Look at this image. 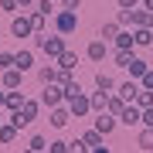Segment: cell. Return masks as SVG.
<instances>
[{
  "label": "cell",
  "mask_w": 153,
  "mask_h": 153,
  "mask_svg": "<svg viewBox=\"0 0 153 153\" xmlns=\"http://www.w3.org/2000/svg\"><path fill=\"white\" fill-rule=\"evenodd\" d=\"M34 48L44 51L51 61H58V58L68 51V41H65V34H58V31L51 34V38H48V34H34Z\"/></svg>",
  "instance_id": "6da1fadb"
},
{
  "label": "cell",
  "mask_w": 153,
  "mask_h": 153,
  "mask_svg": "<svg viewBox=\"0 0 153 153\" xmlns=\"http://www.w3.org/2000/svg\"><path fill=\"white\" fill-rule=\"evenodd\" d=\"M75 27H78V14H75V10H61V7H58V14H55V31L68 38V34H75Z\"/></svg>",
  "instance_id": "7a4b0ae2"
},
{
  "label": "cell",
  "mask_w": 153,
  "mask_h": 153,
  "mask_svg": "<svg viewBox=\"0 0 153 153\" xmlns=\"http://www.w3.org/2000/svg\"><path fill=\"white\" fill-rule=\"evenodd\" d=\"M41 105H44V109H55V105H65V88H61L58 82L44 85V92H41Z\"/></svg>",
  "instance_id": "3957f363"
},
{
  "label": "cell",
  "mask_w": 153,
  "mask_h": 153,
  "mask_svg": "<svg viewBox=\"0 0 153 153\" xmlns=\"http://www.w3.org/2000/svg\"><path fill=\"white\" fill-rule=\"evenodd\" d=\"M10 34L14 38H34V27H31V14L24 10V14H17L14 21H10Z\"/></svg>",
  "instance_id": "277c9868"
},
{
  "label": "cell",
  "mask_w": 153,
  "mask_h": 153,
  "mask_svg": "<svg viewBox=\"0 0 153 153\" xmlns=\"http://www.w3.org/2000/svg\"><path fill=\"white\" fill-rule=\"evenodd\" d=\"M68 112H71V119H82V116H88L92 112V105H88V95L82 92V95H75V99H68Z\"/></svg>",
  "instance_id": "5b68a950"
},
{
  "label": "cell",
  "mask_w": 153,
  "mask_h": 153,
  "mask_svg": "<svg viewBox=\"0 0 153 153\" xmlns=\"http://www.w3.org/2000/svg\"><path fill=\"white\" fill-rule=\"evenodd\" d=\"M68 119H71L68 105H55V109H48V123H51V129H65Z\"/></svg>",
  "instance_id": "8992f818"
},
{
  "label": "cell",
  "mask_w": 153,
  "mask_h": 153,
  "mask_svg": "<svg viewBox=\"0 0 153 153\" xmlns=\"http://www.w3.org/2000/svg\"><path fill=\"white\" fill-rule=\"evenodd\" d=\"M116 126H119V119H116V116H109V112H95V129L102 133V136H112Z\"/></svg>",
  "instance_id": "52a82bcc"
},
{
  "label": "cell",
  "mask_w": 153,
  "mask_h": 153,
  "mask_svg": "<svg viewBox=\"0 0 153 153\" xmlns=\"http://www.w3.org/2000/svg\"><path fill=\"white\" fill-rule=\"evenodd\" d=\"M140 14H143V7H129V10H119V17H116V21H119V27H140Z\"/></svg>",
  "instance_id": "ba28073f"
},
{
  "label": "cell",
  "mask_w": 153,
  "mask_h": 153,
  "mask_svg": "<svg viewBox=\"0 0 153 153\" xmlns=\"http://www.w3.org/2000/svg\"><path fill=\"white\" fill-rule=\"evenodd\" d=\"M88 61H102L105 55H109V41H102V38H95V41H88Z\"/></svg>",
  "instance_id": "9c48e42d"
},
{
  "label": "cell",
  "mask_w": 153,
  "mask_h": 153,
  "mask_svg": "<svg viewBox=\"0 0 153 153\" xmlns=\"http://www.w3.org/2000/svg\"><path fill=\"white\" fill-rule=\"evenodd\" d=\"M21 82H24V71H21V68H7V71H4V78H0V85H4L7 92L21 88Z\"/></svg>",
  "instance_id": "30bf717a"
},
{
  "label": "cell",
  "mask_w": 153,
  "mask_h": 153,
  "mask_svg": "<svg viewBox=\"0 0 153 153\" xmlns=\"http://www.w3.org/2000/svg\"><path fill=\"white\" fill-rule=\"evenodd\" d=\"M136 92H140V82H136V78H129V82H123V85H116V95H119V99H123L126 105H129L133 99H136Z\"/></svg>",
  "instance_id": "8fae6325"
},
{
  "label": "cell",
  "mask_w": 153,
  "mask_h": 153,
  "mask_svg": "<svg viewBox=\"0 0 153 153\" xmlns=\"http://www.w3.org/2000/svg\"><path fill=\"white\" fill-rule=\"evenodd\" d=\"M14 68L31 71V68H34V51H31V48H21V51L14 55Z\"/></svg>",
  "instance_id": "7c38bea8"
},
{
  "label": "cell",
  "mask_w": 153,
  "mask_h": 153,
  "mask_svg": "<svg viewBox=\"0 0 153 153\" xmlns=\"http://www.w3.org/2000/svg\"><path fill=\"white\" fill-rule=\"evenodd\" d=\"M140 116H143V109L129 102V105H126V109L119 112V123H123V126H140Z\"/></svg>",
  "instance_id": "4fadbf2b"
},
{
  "label": "cell",
  "mask_w": 153,
  "mask_h": 153,
  "mask_svg": "<svg viewBox=\"0 0 153 153\" xmlns=\"http://www.w3.org/2000/svg\"><path fill=\"white\" fill-rule=\"evenodd\" d=\"M24 102H27V95H24L21 88H14V92H7V105H4V109H7V112H21Z\"/></svg>",
  "instance_id": "5bb4252c"
},
{
  "label": "cell",
  "mask_w": 153,
  "mask_h": 153,
  "mask_svg": "<svg viewBox=\"0 0 153 153\" xmlns=\"http://www.w3.org/2000/svg\"><path fill=\"white\" fill-rule=\"evenodd\" d=\"M109 95H112V92H102V88H95V92L88 95V105H92V112H105V105H109Z\"/></svg>",
  "instance_id": "9a60e30c"
},
{
  "label": "cell",
  "mask_w": 153,
  "mask_h": 153,
  "mask_svg": "<svg viewBox=\"0 0 153 153\" xmlns=\"http://www.w3.org/2000/svg\"><path fill=\"white\" fill-rule=\"evenodd\" d=\"M136 48V41H133V31L129 27H123L119 34H116V51H133Z\"/></svg>",
  "instance_id": "2e32d148"
},
{
  "label": "cell",
  "mask_w": 153,
  "mask_h": 153,
  "mask_svg": "<svg viewBox=\"0 0 153 153\" xmlns=\"http://www.w3.org/2000/svg\"><path fill=\"white\" fill-rule=\"evenodd\" d=\"M146 68H150V61H143V58H136V55H133V58H129V65H126L129 78H136V82L143 78V71H146Z\"/></svg>",
  "instance_id": "e0dca14e"
},
{
  "label": "cell",
  "mask_w": 153,
  "mask_h": 153,
  "mask_svg": "<svg viewBox=\"0 0 153 153\" xmlns=\"http://www.w3.org/2000/svg\"><path fill=\"white\" fill-rule=\"evenodd\" d=\"M133 41H136V48H150L153 44V31L150 27H133Z\"/></svg>",
  "instance_id": "ac0fdd59"
},
{
  "label": "cell",
  "mask_w": 153,
  "mask_h": 153,
  "mask_svg": "<svg viewBox=\"0 0 153 153\" xmlns=\"http://www.w3.org/2000/svg\"><path fill=\"white\" fill-rule=\"evenodd\" d=\"M95 88H102V92H116V78L109 71H95Z\"/></svg>",
  "instance_id": "d6986e66"
},
{
  "label": "cell",
  "mask_w": 153,
  "mask_h": 153,
  "mask_svg": "<svg viewBox=\"0 0 153 153\" xmlns=\"http://www.w3.org/2000/svg\"><path fill=\"white\" fill-rule=\"evenodd\" d=\"M55 78H58V65H41L38 68V82L41 85H51Z\"/></svg>",
  "instance_id": "ffe728a7"
},
{
  "label": "cell",
  "mask_w": 153,
  "mask_h": 153,
  "mask_svg": "<svg viewBox=\"0 0 153 153\" xmlns=\"http://www.w3.org/2000/svg\"><path fill=\"white\" fill-rule=\"evenodd\" d=\"M123 27H119V21H109V24H102V27H99V38L102 41H116V34H119Z\"/></svg>",
  "instance_id": "44dd1931"
},
{
  "label": "cell",
  "mask_w": 153,
  "mask_h": 153,
  "mask_svg": "<svg viewBox=\"0 0 153 153\" xmlns=\"http://www.w3.org/2000/svg\"><path fill=\"white\" fill-rule=\"evenodd\" d=\"M31 14V27L34 34H44V27H48V14H41V10H27Z\"/></svg>",
  "instance_id": "7402d4cb"
},
{
  "label": "cell",
  "mask_w": 153,
  "mask_h": 153,
  "mask_svg": "<svg viewBox=\"0 0 153 153\" xmlns=\"http://www.w3.org/2000/svg\"><path fill=\"white\" fill-rule=\"evenodd\" d=\"M55 65H58V68H68V71H75V68H78V55H75V51L68 48L65 55H61V58L55 61Z\"/></svg>",
  "instance_id": "603a6c76"
},
{
  "label": "cell",
  "mask_w": 153,
  "mask_h": 153,
  "mask_svg": "<svg viewBox=\"0 0 153 153\" xmlns=\"http://www.w3.org/2000/svg\"><path fill=\"white\" fill-rule=\"evenodd\" d=\"M14 140H17V126H14V123H4V126H0V143L10 146Z\"/></svg>",
  "instance_id": "cb8c5ba5"
},
{
  "label": "cell",
  "mask_w": 153,
  "mask_h": 153,
  "mask_svg": "<svg viewBox=\"0 0 153 153\" xmlns=\"http://www.w3.org/2000/svg\"><path fill=\"white\" fill-rule=\"evenodd\" d=\"M21 112H24V116H27V119L34 123V119H38V116H41V99H27Z\"/></svg>",
  "instance_id": "d4e9b609"
},
{
  "label": "cell",
  "mask_w": 153,
  "mask_h": 153,
  "mask_svg": "<svg viewBox=\"0 0 153 153\" xmlns=\"http://www.w3.org/2000/svg\"><path fill=\"white\" fill-rule=\"evenodd\" d=\"M136 146H140V150H153V129H150V126H143V129H140Z\"/></svg>",
  "instance_id": "484cf974"
},
{
  "label": "cell",
  "mask_w": 153,
  "mask_h": 153,
  "mask_svg": "<svg viewBox=\"0 0 153 153\" xmlns=\"http://www.w3.org/2000/svg\"><path fill=\"white\" fill-rule=\"evenodd\" d=\"M123 109H126V102H123V99H119V95L112 92V95H109V105H105V112H109V116H116V119H119V112H123Z\"/></svg>",
  "instance_id": "4316f807"
},
{
  "label": "cell",
  "mask_w": 153,
  "mask_h": 153,
  "mask_svg": "<svg viewBox=\"0 0 153 153\" xmlns=\"http://www.w3.org/2000/svg\"><path fill=\"white\" fill-rule=\"evenodd\" d=\"M133 105H140V109H150V105H153V92H150V88H140L136 99H133Z\"/></svg>",
  "instance_id": "83f0119b"
},
{
  "label": "cell",
  "mask_w": 153,
  "mask_h": 153,
  "mask_svg": "<svg viewBox=\"0 0 153 153\" xmlns=\"http://www.w3.org/2000/svg\"><path fill=\"white\" fill-rule=\"evenodd\" d=\"M27 146H31L34 153H48V136H41V133H34V136L27 140Z\"/></svg>",
  "instance_id": "f1b7e54d"
},
{
  "label": "cell",
  "mask_w": 153,
  "mask_h": 153,
  "mask_svg": "<svg viewBox=\"0 0 153 153\" xmlns=\"http://www.w3.org/2000/svg\"><path fill=\"white\" fill-rule=\"evenodd\" d=\"M82 140L88 143V146H102V140H105V136L95 129V126H92V129H85V133H82Z\"/></svg>",
  "instance_id": "f546056e"
},
{
  "label": "cell",
  "mask_w": 153,
  "mask_h": 153,
  "mask_svg": "<svg viewBox=\"0 0 153 153\" xmlns=\"http://www.w3.org/2000/svg\"><path fill=\"white\" fill-rule=\"evenodd\" d=\"M68 153H92V146H88L82 136H78V140H71V143H68Z\"/></svg>",
  "instance_id": "4dcf8cb0"
},
{
  "label": "cell",
  "mask_w": 153,
  "mask_h": 153,
  "mask_svg": "<svg viewBox=\"0 0 153 153\" xmlns=\"http://www.w3.org/2000/svg\"><path fill=\"white\" fill-rule=\"evenodd\" d=\"M34 10H41V14H48V17H55V14H58V7L51 4V0H38V4H34Z\"/></svg>",
  "instance_id": "1f68e13d"
},
{
  "label": "cell",
  "mask_w": 153,
  "mask_h": 153,
  "mask_svg": "<svg viewBox=\"0 0 153 153\" xmlns=\"http://www.w3.org/2000/svg\"><path fill=\"white\" fill-rule=\"evenodd\" d=\"M55 82H58L61 88H65V85H71V82H75V71H68V68H58V78H55Z\"/></svg>",
  "instance_id": "d6a6232c"
},
{
  "label": "cell",
  "mask_w": 153,
  "mask_h": 153,
  "mask_svg": "<svg viewBox=\"0 0 153 153\" xmlns=\"http://www.w3.org/2000/svg\"><path fill=\"white\" fill-rule=\"evenodd\" d=\"M75 95H82V85H78V78H75L71 85H65V102H68V99H75Z\"/></svg>",
  "instance_id": "836d02e7"
},
{
  "label": "cell",
  "mask_w": 153,
  "mask_h": 153,
  "mask_svg": "<svg viewBox=\"0 0 153 153\" xmlns=\"http://www.w3.org/2000/svg\"><path fill=\"white\" fill-rule=\"evenodd\" d=\"M48 153H68V143L65 140H51L48 143Z\"/></svg>",
  "instance_id": "e575fe53"
},
{
  "label": "cell",
  "mask_w": 153,
  "mask_h": 153,
  "mask_svg": "<svg viewBox=\"0 0 153 153\" xmlns=\"http://www.w3.org/2000/svg\"><path fill=\"white\" fill-rule=\"evenodd\" d=\"M7 68H14V55L10 51H0V71H7Z\"/></svg>",
  "instance_id": "d590c367"
},
{
  "label": "cell",
  "mask_w": 153,
  "mask_h": 153,
  "mask_svg": "<svg viewBox=\"0 0 153 153\" xmlns=\"http://www.w3.org/2000/svg\"><path fill=\"white\" fill-rule=\"evenodd\" d=\"M140 88H150V92H153V68H146V71H143V78H140Z\"/></svg>",
  "instance_id": "8d00e7d4"
},
{
  "label": "cell",
  "mask_w": 153,
  "mask_h": 153,
  "mask_svg": "<svg viewBox=\"0 0 153 153\" xmlns=\"http://www.w3.org/2000/svg\"><path fill=\"white\" fill-rule=\"evenodd\" d=\"M0 10L4 14H17L21 7H17V0H0Z\"/></svg>",
  "instance_id": "74e56055"
},
{
  "label": "cell",
  "mask_w": 153,
  "mask_h": 153,
  "mask_svg": "<svg viewBox=\"0 0 153 153\" xmlns=\"http://www.w3.org/2000/svg\"><path fill=\"white\" fill-rule=\"evenodd\" d=\"M129 58H133V51H116V65H119V68L129 65Z\"/></svg>",
  "instance_id": "f35d334b"
},
{
  "label": "cell",
  "mask_w": 153,
  "mask_h": 153,
  "mask_svg": "<svg viewBox=\"0 0 153 153\" xmlns=\"http://www.w3.org/2000/svg\"><path fill=\"white\" fill-rule=\"evenodd\" d=\"M140 126H150V129H153V105H150V109H143V116H140Z\"/></svg>",
  "instance_id": "ab89813d"
},
{
  "label": "cell",
  "mask_w": 153,
  "mask_h": 153,
  "mask_svg": "<svg viewBox=\"0 0 153 153\" xmlns=\"http://www.w3.org/2000/svg\"><path fill=\"white\" fill-rule=\"evenodd\" d=\"M78 4H82V0H61L58 7H61V10H78Z\"/></svg>",
  "instance_id": "60d3db41"
},
{
  "label": "cell",
  "mask_w": 153,
  "mask_h": 153,
  "mask_svg": "<svg viewBox=\"0 0 153 153\" xmlns=\"http://www.w3.org/2000/svg\"><path fill=\"white\" fill-rule=\"evenodd\" d=\"M116 4H119V7H123V10H129V7H140V4H143V0H116Z\"/></svg>",
  "instance_id": "b9f144b4"
},
{
  "label": "cell",
  "mask_w": 153,
  "mask_h": 153,
  "mask_svg": "<svg viewBox=\"0 0 153 153\" xmlns=\"http://www.w3.org/2000/svg\"><path fill=\"white\" fill-rule=\"evenodd\" d=\"M34 4H38V0H17V7H21V10H34Z\"/></svg>",
  "instance_id": "7bdbcfd3"
},
{
  "label": "cell",
  "mask_w": 153,
  "mask_h": 153,
  "mask_svg": "<svg viewBox=\"0 0 153 153\" xmlns=\"http://www.w3.org/2000/svg\"><path fill=\"white\" fill-rule=\"evenodd\" d=\"M4 105H7V88L0 92V109H4Z\"/></svg>",
  "instance_id": "ee69618b"
},
{
  "label": "cell",
  "mask_w": 153,
  "mask_h": 153,
  "mask_svg": "<svg viewBox=\"0 0 153 153\" xmlns=\"http://www.w3.org/2000/svg\"><path fill=\"white\" fill-rule=\"evenodd\" d=\"M140 7H143V10H153V0H143Z\"/></svg>",
  "instance_id": "f6af8a7d"
},
{
  "label": "cell",
  "mask_w": 153,
  "mask_h": 153,
  "mask_svg": "<svg viewBox=\"0 0 153 153\" xmlns=\"http://www.w3.org/2000/svg\"><path fill=\"white\" fill-rule=\"evenodd\" d=\"M92 153H109V146H92Z\"/></svg>",
  "instance_id": "bcb514c9"
},
{
  "label": "cell",
  "mask_w": 153,
  "mask_h": 153,
  "mask_svg": "<svg viewBox=\"0 0 153 153\" xmlns=\"http://www.w3.org/2000/svg\"><path fill=\"white\" fill-rule=\"evenodd\" d=\"M21 153H34V150H31V146H24V150H21Z\"/></svg>",
  "instance_id": "7dc6e473"
},
{
  "label": "cell",
  "mask_w": 153,
  "mask_h": 153,
  "mask_svg": "<svg viewBox=\"0 0 153 153\" xmlns=\"http://www.w3.org/2000/svg\"><path fill=\"white\" fill-rule=\"evenodd\" d=\"M0 126H4V119H0Z\"/></svg>",
  "instance_id": "c3c4849f"
}]
</instances>
